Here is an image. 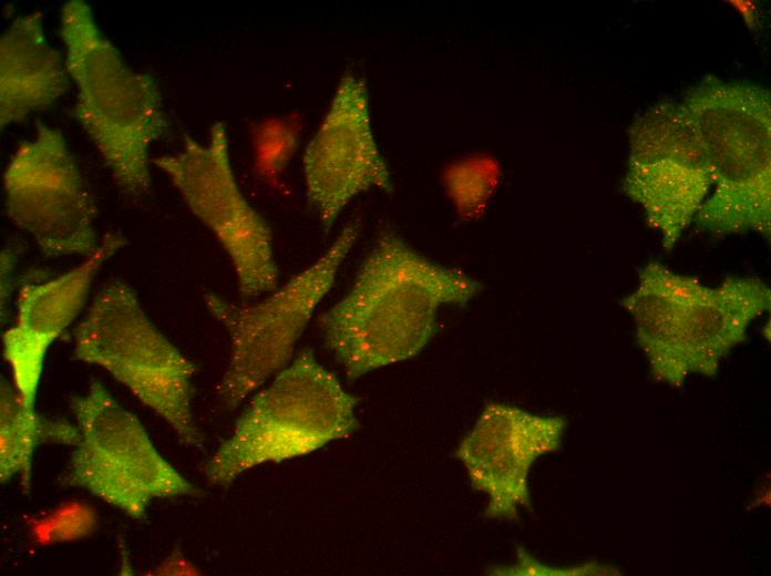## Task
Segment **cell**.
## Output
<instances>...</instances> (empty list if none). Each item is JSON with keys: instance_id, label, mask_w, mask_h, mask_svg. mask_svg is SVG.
I'll list each match as a JSON object with an SVG mask.
<instances>
[{"instance_id": "1", "label": "cell", "mask_w": 771, "mask_h": 576, "mask_svg": "<svg viewBox=\"0 0 771 576\" xmlns=\"http://www.w3.org/2000/svg\"><path fill=\"white\" fill-rule=\"evenodd\" d=\"M479 280L435 264L392 232L382 233L354 281L321 318L326 347L356 380L417 356L435 332L441 307L463 306Z\"/></svg>"}, {"instance_id": "2", "label": "cell", "mask_w": 771, "mask_h": 576, "mask_svg": "<svg viewBox=\"0 0 771 576\" xmlns=\"http://www.w3.org/2000/svg\"><path fill=\"white\" fill-rule=\"evenodd\" d=\"M621 305L652 377L681 387L690 374H716L749 326L770 309L771 290L757 277H729L709 287L651 261Z\"/></svg>"}, {"instance_id": "3", "label": "cell", "mask_w": 771, "mask_h": 576, "mask_svg": "<svg viewBox=\"0 0 771 576\" xmlns=\"http://www.w3.org/2000/svg\"><path fill=\"white\" fill-rule=\"evenodd\" d=\"M59 33L78 91L74 117L117 186L131 196L148 193L150 151L167 130L156 80L125 62L82 0L63 6Z\"/></svg>"}, {"instance_id": "4", "label": "cell", "mask_w": 771, "mask_h": 576, "mask_svg": "<svg viewBox=\"0 0 771 576\" xmlns=\"http://www.w3.org/2000/svg\"><path fill=\"white\" fill-rule=\"evenodd\" d=\"M358 402L311 349H302L251 398L204 474L212 484L226 486L251 467L345 439L359 426Z\"/></svg>"}, {"instance_id": "5", "label": "cell", "mask_w": 771, "mask_h": 576, "mask_svg": "<svg viewBox=\"0 0 771 576\" xmlns=\"http://www.w3.org/2000/svg\"><path fill=\"white\" fill-rule=\"evenodd\" d=\"M73 352L128 389L182 443L203 449L192 413L196 367L151 321L126 284L113 281L94 296L73 330Z\"/></svg>"}, {"instance_id": "6", "label": "cell", "mask_w": 771, "mask_h": 576, "mask_svg": "<svg viewBox=\"0 0 771 576\" xmlns=\"http://www.w3.org/2000/svg\"><path fill=\"white\" fill-rule=\"evenodd\" d=\"M70 405L80 436L59 479L62 485L85 490L134 520L154 500L202 493L100 381L92 380Z\"/></svg>"}, {"instance_id": "7", "label": "cell", "mask_w": 771, "mask_h": 576, "mask_svg": "<svg viewBox=\"0 0 771 576\" xmlns=\"http://www.w3.org/2000/svg\"><path fill=\"white\" fill-rule=\"evenodd\" d=\"M360 226L358 220L350 222L316 261L263 300L235 304L214 292L204 294L207 310L230 339L229 362L217 387L225 409L237 408L291 361L298 339L333 286Z\"/></svg>"}, {"instance_id": "8", "label": "cell", "mask_w": 771, "mask_h": 576, "mask_svg": "<svg viewBox=\"0 0 771 576\" xmlns=\"http://www.w3.org/2000/svg\"><path fill=\"white\" fill-rule=\"evenodd\" d=\"M152 162L169 177L191 212L227 253L240 296L251 298L274 291L278 267L271 232L239 188L225 123L215 122L205 143L185 135L179 151Z\"/></svg>"}, {"instance_id": "9", "label": "cell", "mask_w": 771, "mask_h": 576, "mask_svg": "<svg viewBox=\"0 0 771 576\" xmlns=\"http://www.w3.org/2000/svg\"><path fill=\"white\" fill-rule=\"evenodd\" d=\"M11 222L49 257L89 256L99 246L96 208L60 130L37 123L3 174Z\"/></svg>"}, {"instance_id": "10", "label": "cell", "mask_w": 771, "mask_h": 576, "mask_svg": "<svg viewBox=\"0 0 771 576\" xmlns=\"http://www.w3.org/2000/svg\"><path fill=\"white\" fill-rule=\"evenodd\" d=\"M306 192L328 233L341 210L370 188L392 192L393 184L371 126L363 79L346 73L304 157Z\"/></svg>"}, {"instance_id": "11", "label": "cell", "mask_w": 771, "mask_h": 576, "mask_svg": "<svg viewBox=\"0 0 771 576\" xmlns=\"http://www.w3.org/2000/svg\"><path fill=\"white\" fill-rule=\"evenodd\" d=\"M565 429L563 416L486 404L456 450L472 487L487 495L485 517L517 520L520 508L531 506L530 470L539 456L559 448Z\"/></svg>"}, {"instance_id": "12", "label": "cell", "mask_w": 771, "mask_h": 576, "mask_svg": "<svg viewBox=\"0 0 771 576\" xmlns=\"http://www.w3.org/2000/svg\"><path fill=\"white\" fill-rule=\"evenodd\" d=\"M717 189L748 194L771 186L770 96L751 85L709 83L683 103Z\"/></svg>"}, {"instance_id": "13", "label": "cell", "mask_w": 771, "mask_h": 576, "mask_svg": "<svg viewBox=\"0 0 771 576\" xmlns=\"http://www.w3.org/2000/svg\"><path fill=\"white\" fill-rule=\"evenodd\" d=\"M125 244L120 232L106 233L79 265L53 279L21 286L16 322L2 343L13 385L28 407L34 408L49 347L82 310L100 268Z\"/></svg>"}, {"instance_id": "14", "label": "cell", "mask_w": 771, "mask_h": 576, "mask_svg": "<svg viewBox=\"0 0 771 576\" xmlns=\"http://www.w3.org/2000/svg\"><path fill=\"white\" fill-rule=\"evenodd\" d=\"M65 58L48 40L43 14L18 16L0 38V126L50 107L66 91Z\"/></svg>"}, {"instance_id": "15", "label": "cell", "mask_w": 771, "mask_h": 576, "mask_svg": "<svg viewBox=\"0 0 771 576\" xmlns=\"http://www.w3.org/2000/svg\"><path fill=\"white\" fill-rule=\"evenodd\" d=\"M713 184L709 167L664 157L630 162L624 181L628 197L645 210L650 227L670 250L695 217Z\"/></svg>"}, {"instance_id": "16", "label": "cell", "mask_w": 771, "mask_h": 576, "mask_svg": "<svg viewBox=\"0 0 771 576\" xmlns=\"http://www.w3.org/2000/svg\"><path fill=\"white\" fill-rule=\"evenodd\" d=\"M79 429L65 420L49 419L28 407L13 384L1 380L0 392V477L19 476L25 492L30 487L34 451L42 444L74 446Z\"/></svg>"}, {"instance_id": "17", "label": "cell", "mask_w": 771, "mask_h": 576, "mask_svg": "<svg viewBox=\"0 0 771 576\" xmlns=\"http://www.w3.org/2000/svg\"><path fill=\"white\" fill-rule=\"evenodd\" d=\"M298 119H270L253 128L255 169L276 184L292 157L299 141Z\"/></svg>"}, {"instance_id": "18", "label": "cell", "mask_w": 771, "mask_h": 576, "mask_svg": "<svg viewBox=\"0 0 771 576\" xmlns=\"http://www.w3.org/2000/svg\"><path fill=\"white\" fill-rule=\"evenodd\" d=\"M445 182L458 209L472 216L493 194L498 182L497 165L489 158L461 163L451 167Z\"/></svg>"}, {"instance_id": "19", "label": "cell", "mask_w": 771, "mask_h": 576, "mask_svg": "<svg viewBox=\"0 0 771 576\" xmlns=\"http://www.w3.org/2000/svg\"><path fill=\"white\" fill-rule=\"evenodd\" d=\"M94 526L92 511L80 505L60 510L43 526L37 527L38 537L44 542H60L81 537Z\"/></svg>"}, {"instance_id": "20", "label": "cell", "mask_w": 771, "mask_h": 576, "mask_svg": "<svg viewBox=\"0 0 771 576\" xmlns=\"http://www.w3.org/2000/svg\"><path fill=\"white\" fill-rule=\"evenodd\" d=\"M17 249L7 246L0 256L1 267V316L7 312L8 302L13 290V268L17 261Z\"/></svg>"}]
</instances>
